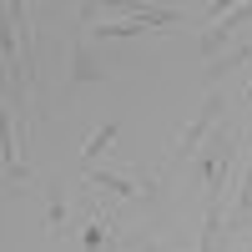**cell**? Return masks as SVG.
Listing matches in <instances>:
<instances>
[{
	"label": "cell",
	"mask_w": 252,
	"mask_h": 252,
	"mask_svg": "<svg viewBox=\"0 0 252 252\" xmlns=\"http://www.w3.org/2000/svg\"><path fill=\"white\" fill-rule=\"evenodd\" d=\"M242 61H252V40H242V46H237L232 56H222V61H212V66H207V81H217V76H227V71H237Z\"/></svg>",
	"instance_id": "ba28073f"
},
{
	"label": "cell",
	"mask_w": 252,
	"mask_h": 252,
	"mask_svg": "<svg viewBox=\"0 0 252 252\" xmlns=\"http://www.w3.org/2000/svg\"><path fill=\"white\" fill-rule=\"evenodd\" d=\"M197 252H227V237H222V207H207L202 217V247Z\"/></svg>",
	"instance_id": "52a82bcc"
},
{
	"label": "cell",
	"mask_w": 252,
	"mask_h": 252,
	"mask_svg": "<svg viewBox=\"0 0 252 252\" xmlns=\"http://www.w3.org/2000/svg\"><path fill=\"white\" fill-rule=\"evenodd\" d=\"M217 116H222V96L212 91V96H207L202 106H197V116H192V121L182 126V136H177V146H172V157H166V172H172V166H182L187 157H197V146H202L207 136H212Z\"/></svg>",
	"instance_id": "7a4b0ae2"
},
{
	"label": "cell",
	"mask_w": 252,
	"mask_h": 252,
	"mask_svg": "<svg viewBox=\"0 0 252 252\" xmlns=\"http://www.w3.org/2000/svg\"><path fill=\"white\" fill-rule=\"evenodd\" d=\"M237 146H242L237 131H217L212 146L197 157V166H202V187H207V207H222V192H227V177H232V157H237Z\"/></svg>",
	"instance_id": "6da1fadb"
},
{
	"label": "cell",
	"mask_w": 252,
	"mask_h": 252,
	"mask_svg": "<svg viewBox=\"0 0 252 252\" xmlns=\"http://www.w3.org/2000/svg\"><path fill=\"white\" fill-rule=\"evenodd\" d=\"M182 20H187V10H177V5H141V10H131V20H101L96 35L121 40V35H141L152 26H182Z\"/></svg>",
	"instance_id": "3957f363"
},
{
	"label": "cell",
	"mask_w": 252,
	"mask_h": 252,
	"mask_svg": "<svg viewBox=\"0 0 252 252\" xmlns=\"http://www.w3.org/2000/svg\"><path fill=\"white\" fill-rule=\"evenodd\" d=\"M106 76H111V71L101 66V61L86 51V40L76 35V40H71V76H66V86H61V106H66V101H71L81 86H91V81H106Z\"/></svg>",
	"instance_id": "277c9868"
},
{
	"label": "cell",
	"mask_w": 252,
	"mask_h": 252,
	"mask_svg": "<svg viewBox=\"0 0 252 252\" xmlns=\"http://www.w3.org/2000/svg\"><path fill=\"white\" fill-rule=\"evenodd\" d=\"M86 182H91V187H106V192H116V197H152V192H157V182H126L121 172H106V166H101V172L91 166Z\"/></svg>",
	"instance_id": "5b68a950"
},
{
	"label": "cell",
	"mask_w": 252,
	"mask_h": 252,
	"mask_svg": "<svg viewBox=\"0 0 252 252\" xmlns=\"http://www.w3.org/2000/svg\"><path fill=\"white\" fill-rule=\"evenodd\" d=\"M111 136H116V121H106V126H101V131L86 141V161L91 157H101V152H106V146H111Z\"/></svg>",
	"instance_id": "30bf717a"
},
{
	"label": "cell",
	"mask_w": 252,
	"mask_h": 252,
	"mask_svg": "<svg viewBox=\"0 0 252 252\" xmlns=\"http://www.w3.org/2000/svg\"><path fill=\"white\" fill-rule=\"evenodd\" d=\"M46 227H51V232H61V227H66V202H61V197H51V212H46Z\"/></svg>",
	"instance_id": "7c38bea8"
},
{
	"label": "cell",
	"mask_w": 252,
	"mask_h": 252,
	"mask_svg": "<svg viewBox=\"0 0 252 252\" xmlns=\"http://www.w3.org/2000/svg\"><path fill=\"white\" fill-rule=\"evenodd\" d=\"M242 20H252V0H247V5H237V10H227V15L217 20V26L202 35V56H217V46H222V40L232 35L237 26H242Z\"/></svg>",
	"instance_id": "8992f818"
},
{
	"label": "cell",
	"mask_w": 252,
	"mask_h": 252,
	"mask_svg": "<svg viewBox=\"0 0 252 252\" xmlns=\"http://www.w3.org/2000/svg\"><path fill=\"white\" fill-rule=\"evenodd\" d=\"M121 252H182L177 242H157V237H131V242H121Z\"/></svg>",
	"instance_id": "9c48e42d"
},
{
	"label": "cell",
	"mask_w": 252,
	"mask_h": 252,
	"mask_svg": "<svg viewBox=\"0 0 252 252\" xmlns=\"http://www.w3.org/2000/svg\"><path fill=\"white\" fill-rule=\"evenodd\" d=\"M247 101H252V86H247Z\"/></svg>",
	"instance_id": "4fadbf2b"
},
{
	"label": "cell",
	"mask_w": 252,
	"mask_h": 252,
	"mask_svg": "<svg viewBox=\"0 0 252 252\" xmlns=\"http://www.w3.org/2000/svg\"><path fill=\"white\" fill-rule=\"evenodd\" d=\"M247 212H252V166H247V177L237 187V217H247Z\"/></svg>",
	"instance_id": "8fae6325"
}]
</instances>
